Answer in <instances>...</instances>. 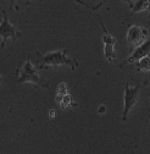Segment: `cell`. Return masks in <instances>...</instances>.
I'll list each match as a JSON object with an SVG mask.
<instances>
[{
    "label": "cell",
    "instance_id": "1",
    "mask_svg": "<svg viewBox=\"0 0 150 154\" xmlns=\"http://www.w3.org/2000/svg\"><path fill=\"white\" fill-rule=\"evenodd\" d=\"M59 65H68V66H71L72 71H76V69L78 67V63L76 60L71 59L67 55V50L60 49V50L50 51V53L42 55L40 64L38 65V69L42 70V69H48L50 66H59Z\"/></svg>",
    "mask_w": 150,
    "mask_h": 154
},
{
    "label": "cell",
    "instance_id": "2",
    "mask_svg": "<svg viewBox=\"0 0 150 154\" xmlns=\"http://www.w3.org/2000/svg\"><path fill=\"white\" fill-rule=\"evenodd\" d=\"M38 67H35L31 59H28L25 61V64L18 69L17 71V82L18 83H33L35 86H38L40 88H48L49 87V82L44 81L38 73Z\"/></svg>",
    "mask_w": 150,
    "mask_h": 154
},
{
    "label": "cell",
    "instance_id": "3",
    "mask_svg": "<svg viewBox=\"0 0 150 154\" xmlns=\"http://www.w3.org/2000/svg\"><path fill=\"white\" fill-rule=\"evenodd\" d=\"M139 91L140 85L130 86L128 82L124 85V92H123V112H122V121H126L129 111L133 109V106L137 104L139 99Z\"/></svg>",
    "mask_w": 150,
    "mask_h": 154
},
{
    "label": "cell",
    "instance_id": "4",
    "mask_svg": "<svg viewBox=\"0 0 150 154\" xmlns=\"http://www.w3.org/2000/svg\"><path fill=\"white\" fill-rule=\"evenodd\" d=\"M20 35H21V32L17 29L16 26L11 25V22L9 21L6 10H3V20H0V37H2V44H0V47L4 48L9 41L14 42Z\"/></svg>",
    "mask_w": 150,
    "mask_h": 154
},
{
    "label": "cell",
    "instance_id": "5",
    "mask_svg": "<svg viewBox=\"0 0 150 154\" xmlns=\"http://www.w3.org/2000/svg\"><path fill=\"white\" fill-rule=\"evenodd\" d=\"M149 38V32L145 27L138 25H130L127 29V44L130 51H133L138 45L144 43Z\"/></svg>",
    "mask_w": 150,
    "mask_h": 154
},
{
    "label": "cell",
    "instance_id": "6",
    "mask_svg": "<svg viewBox=\"0 0 150 154\" xmlns=\"http://www.w3.org/2000/svg\"><path fill=\"white\" fill-rule=\"evenodd\" d=\"M98 20L99 23L103 28V42H104V55H105V59L107 61H114L116 59V54H115V44H116V39L115 37L112 35L104 26L101 18L98 16Z\"/></svg>",
    "mask_w": 150,
    "mask_h": 154
},
{
    "label": "cell",
    "instance_id": "7",
    "mask_svg": "<svg viewBox=\"0 0 150 154\" xmlns=\"http://www.w3.org/2000/svg\"><path fill=\"white\" fill-rule=\"evenodd\" d=\"M148 55H150V37L148 38V39H146L144 43H142L140 45H138V47L132 51V54H130L126 60H123V61L120 64V67H123V66L127 65V64H134L136 61L140 60L142 57L148 56Z\"/></svg>",
    "mask_w": 150,
    "mask_h": 154
},
{
    "label": "cell",
    "instance_id": "8",
    "mask_svg": "<svg viewBox=\"0 0 150 154\" xmlns=\"http://www.w3.org/2000/svg\"><path fill=\"white\" fill-rule=\"evenodd\" d=\"M130 11H132V14H138L142 11L150 12V2L149 0H137L136 4H133ZM149 18H150V15H149Z\"/></svg>",
    "mask_w": 150,
    "mask_h": 154
},
{
    "label": "cell",
    "instance_id": "9",
    "mask_svg": "<svg viewBox=\"0 0 150 154\" xmlns=\"http://www.w3.org/2000/svg\"><path fill=\"white\" fill-rule=\"evenodd\" d=\"M33 2H43V0H11V4L9 10H16V11H21V9Z\"/></svg>",
    "mask_w": 150,
    "mask_h": 154
},
{
    "label": "cell",
    "instance_id": "10",
    "mask_svg": "<svg viewBox=\"0 0 150 154\" xmlns=\"http://www.w3.org/2000/svg\"><path fill=\"white\" fill-rule=\"evenodd\" d=\"M137 71H150V55L142 57L140 60L134 63Z\"/></svg>",
    "mask_w": 150,
    "mask_h": 154
},
{
    "label": "cell",
    "instance_id": "11",
    "mask_svg": "<svg viewBox=\"0 0 150 154\" xmlns=\"http://www.w3.org/2000/svg\"><path fill=\"white\" fill-rule=\"evenodd\" d=\"M58 103L62 106V108H68V106H77L76 103L72 102V97L70 94H65L60 99H58Z\"/></svg>",
    "mask_w": 150,
    "mask_h": 154
},
{
    "label": "cell",
    "instance_id": "12",
    "mask_svg": "<svg viewBox=\"0 0 150 154\" xmlns=\"http://www.w3.org/2000/svg\"><path fill=\"white\" fill-rule=\"evenodd\" d=\"M65 94H67V86H66L65 82H62V83L59 85V89H58V93H56V100L60 99Z\"/></svg>",
    "mask_w": 150,
    "mask_h": 154
},
{
    "label": "cell",
    "instance_id": "13",
    "mask_svg": "<svg viewBox=\"0 0 150 154\" xmlns=\"http://www.w3.org/2000/svg\"><path fill=\"white\" fill-rule=\"evenodd\" d=\"M123 3H126L128 6H129V9H132V6H133V3H132V0H122Z\"/></svg>",
    "mask_w": 150,
    "mask_h": 154
},
{
    "label": "cell",
    "instance_id": "14",
    "mask_svg": "<svg viewBox=\"0 0 150 154\" xmlns=\"http://www.w3.org/2000/svg\"><path fill=\"white\" fill-rule=\"evenodd\" d=\"M104 111H106V106H105V105H101V106L99 108V112L101 114V112H104Z\"/></svg>",
    "mask_w": 150,
    "mask_h": 154
},
{
    "label": "cell",
    "instance_id": "15",
    "mask_svg": "<svg viewBox=\"0 0 150 154\" xmlns=\"http://www.w3.org/2000/svg\"><path fill=\"white\" fill-rule=\"evenodd\" d=\"M49 116H50V119H52V118L55 116V111H54V110H50V112H49Z\"/></svg>",
    "mask_w": 150,
    "mask_h": 154
},
{
    "label": "cell",
    "instance_id": "16",
    "mask_svg": "<svg viewBox=\"0 0 150 154\" xmlns=\"http://www.w3.org/2000/svg\"><path fill=\"white\" fill-rule=\"evenodd\" d=\"M148 83H150V75L148 76V79H146V81L144 82V85H148Z\"/></svg>",
    "mask_w": 150,
    "mask_h": 154
},
{
    "label": "cell",
    "instance_id": "17",
    "mask_svg": "<svg viewBox=\"0 0 150 154\" xmlns=\"http://www.w3.org/2000/svg\"><path fill=\"white\" fill-rule=\"evenodd\" d=\"M2 82H3V77H2V76H0V83H2Z\"/></svg>",
    "mask_w": 150,
    "mask_h": 154
}]
</instances>
